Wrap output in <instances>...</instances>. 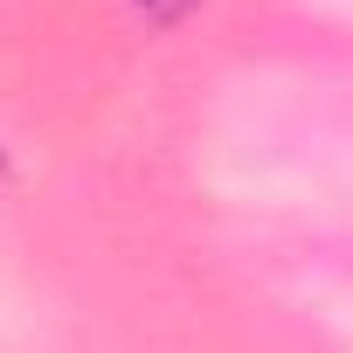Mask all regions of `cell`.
Returning a JSON list of instances; mask_svg holds the SVG:
<instances>
[{"instance_id": "obj_1", "label": "cell", "mask_w": 353, "mask_h": 353, "mask_svg": "<svg viewBox=\"0 0 353 353\" xmlns=\"http://www.w3.org/2000/svg\"><path fill=\"white\" fill-rule=\"evenodd\" d=\"M132 8H139L145 21H181V14L194 8V0H132Z\"/></svg>"}]
</instances>
